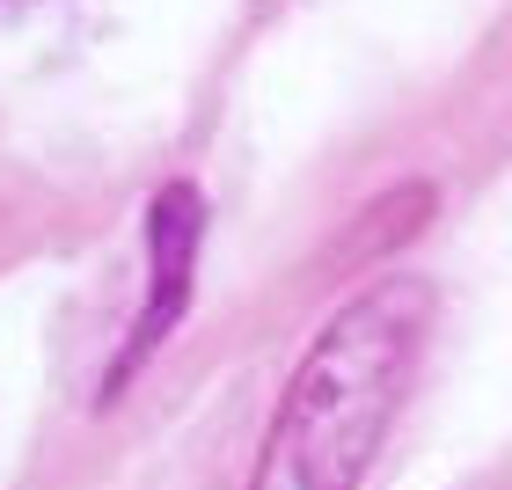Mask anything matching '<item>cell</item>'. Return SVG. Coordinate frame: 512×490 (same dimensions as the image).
I'll list each match as a JSON object with an SVG mask.
<instances>
[{"label": "cell", "mask_w": 512, "mask_h": 490, "mask_svg": "<svg viewBox=\"0 0 512 490\" xmlns=\"http://www.w3.org/2000/svg\"><path fill=\"white\" fill-rule=\"evenodd\" d=\"M425 330L432 286H417V278H388V286L344 300L286 381V403L264 432L249 490H359L410 395Z\"/></svg>", "instance_id": "obj_1"}, {"label": "cell", "mask_w": 512, "mask_h": 490, "mask_svg": "<svg viewBox=\"0 0 512 490\" xmlns=\"http://www.w3.org/2000/svg\"><path fill=\"white\" fill-rule=\"evenodd\" d=\"M198 191L191 183H169V191L154 198V213H147V256H154V300H147V315H139V330L125 344V373L154 352L161 337H169V322L183 315V293H191V256H198ZM118 373V381H125Z\"/></svg>", "instance_id": "obj_2"}]
</instances>
